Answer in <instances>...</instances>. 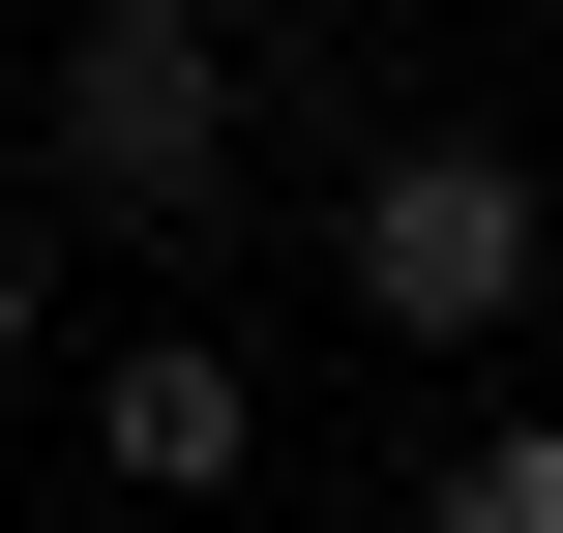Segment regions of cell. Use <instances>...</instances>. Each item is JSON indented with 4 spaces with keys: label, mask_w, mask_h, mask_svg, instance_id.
I'll use <instances>...</instances> for the list:
<instances>
[{
    "label": "cell",
    "mask_w": 563,
    "mask_h": 533,
    "mask_svg": "<svg viewBox=\"0 0 563 533\" xmlns=\"http://www.w3.org/2000/svg\"><path fill=\"white\" fill-rule=\"evenodd\" d=\"M30 178H59L89 237H208V208H238V59L89 0V30H59V89H30Z\"/></svg>",
    "instance_id": "cell-1"
},
{
    "label": "cell",
    "mask_w": 563,
    "mask_h": 533,
    "mask_svg": "<svg viewBox=\"0 0 563 533\" xmlns=\"http://www.w3.org/2000/svg\"><path fill=\"white\" fill-rule=\"evenodd\" d=\"M356 326H416V356L534 326V148L505 119H386L356 148Z\"/></svg>",
    "instance_id": "cell-2"
},
{
    "label": "cell",
    "mask_w": 563,
    "mask_h": 533,
    "mask_svg": "<svg viewBox=\"0 0 563 533\" xmlns=\"http://www.w3.org/2000/svg\"><path fill=\"white\" fill-rule=\"evenodd\" d=\"M89 475L119 504H238L267 475V356L238 326H89Z\"/></svg>",
    "instance_id": "cell-3"
},
{
    "label": "cell",
    "mask_w": 563,
    "mask_h": 533,
    "mask_svg": "<svg viewBox=\"0 0 563 533\" xmlns=\"http://www.w3.org/2000/svg\"><path fill=\"white\" fill-rule=\"evenodd\" d=\"M416 533H563V415H475V445H445V504Z\"/></svg>",
    "instance_id": "cell-4"
},
{
    "label": "cell",
    "mask_w": 563,
    "mask_h": 533,
    "mask_svg": "<svg viewBox=\"0 0 563 533\" xmlns=\"http://www.w3.org/2000/svg\"><path fill=\"white\" fill-rule=\"evenodd\" d=\"M0 386H89V326H59V267L0 237Z\"/></svg>",
    "instance_id": "cell-5"
},
{
    "label": "cell",
    "mask_w": 563,
    "mask_h": 533,
    "mask_svg": "<svg viewBox=\"0 0 563 533\" xmlns=\"http://www.w3.org/2000/svg\"><path fill=\"white\" fill-rule=\"evenodd\" d=\"M119 30H238V0H119Z\"/></svg>",
    "instance_id": "cell-6"
}]
</instances>
